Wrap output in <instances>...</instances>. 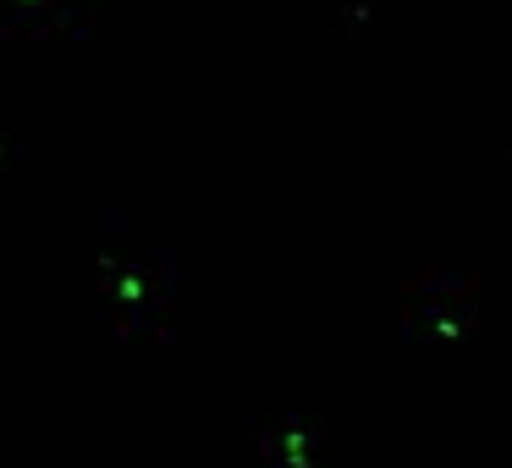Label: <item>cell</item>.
I'll return each instance as SVG.
<instances>
[{
	"label": "cell",
	"mask_w": 512,
	"mask_h": 468,
	"mask_svg": "<svg viewBox=\"0 0 512 468\" xmlns=\"http://www.w3.org/2000/svg\"><path fill=\"white\" fill-rule=\"evenodd\" d=\"M105 23V0H0V45L17 39H89Z\"/></svg>",
	"instance_id": "2"
},
{
	"label": "cell",
	"mask_w": 512,
	"mask_h": 468,
	"mask_svg": "<svg viewBox=\"0 0 512 468\" xmlns=\"http://www.w3.org/2000/svg\"><path fill=\"white\" fill-rule=\"evenodd\" d=\"M485 265H408L391 287V325L408 347H468L485 331Z\"/></svg>",
	"instance_id": "1"
},
{
	"label": "cell",
	"mask_w": 512,
	"mask_h": 468,
	"mask_svg": "<svg viewBox=\"0 0 512 468\" xmlns=\"http://www.w3.org/2000/svg\"><path fill=\"white\" fill-rule=\"evenodd\" d=\"M28 177V127L0 111V199H12Z\"/></svg>",
	"instance_id": "3"
}]
</instances>
